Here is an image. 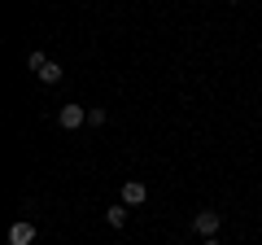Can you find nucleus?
I'll list each match as a JSON object with an SVG mask.
<instances>
[{
    "label": "nucleus",
    "mask_w": 262,
    "mask_h": 245,
    "mask_svg": "<svg viewBox=\"0 0 262 245\" xmlns=\"http://www.w3.org/2000/svg\"><path fill=\"white\" fill-rule=\"evenodd\" d=\"M44 66H48V57L39 53V48H31V53H27V70H35V75H39Z\"/></svg>",
    "instance_id": "nucleus-7"
},
{
    "label": "nucleus",
    "mask_w": 262,
    "mask_h": 245,
    "mask_svg": "<svg viewBox=\"0 0 262 245\" xmlns=\"http://www.w3.org/2000/svg\"><path fill=\"white\" fill-rule=\"evenodd\" d=\"M61 75H66V70H61V62H48V66L39 70V79H44V84H61Z\"/></svg>",
    "instance_id": "nucleus-6"
},
{
    "label": "nucleus",
    "mask_w": 262,
    "mask_h": 245,
    "mask_svg": "<svg viewBox=\"0 0 262 245\" xmlns=\"http://www.w3.org/2000/svg\"><path fill=\"white\" fill-rule=\"evenodd\" d=\"M9 245H35V223L31 219H18L9 228Z\"/></svg>",
    "instance_id": "nucleus-3"
},
{
    "label": "nucleus",
    "mask_w": 262,
    "mask_h": 245,
    "mask_svg": "<svg viewBox=\"0 0 262 245\" xmlns=\"http://www.w3.org/2000/svg\"><path fill=\"white\" fill-rule=\"evenodd\" d=\"M88 122H92V127H101V122H105V110H101V105H92V110H88Z\"/></svg>",
    "instance_id": "nucleus-8"
},
{
    "label": "nucleus",
    "mask_w": 262,
    "mask_h": 245,
    "mask_svg": "<svg viewBox=\"0 0 262 245\" xmlns=\"http://www.w3.org/2000/svg\"><path fill=\"white\" fill-rule=\"evenodd\" d=\"M201 245H223V241H214V236H206V241H201Z\"/></svg>",
    "instance_id": "nucleus-9"
},
{
    "label": "nucleus",
    "mask_w": 262,
    "mask_h": 245,
    "mask_svg": "<svg viewBox=\"0 0 262 245\" xmlns=\"http://www.w3.org/2000/svg\"><path fill=\"white\" fill-rule=\"evenodd\" d=\"M57 122H61V132H79V127L88 122V110H83V105H61Z\"/></svg>",
    "instance_id": "nucleus-2"
},
{
    "label": "nucleus",
    "mask_w": 262,
    "mask_h": 245,
    "mask_svg": "<svg viewBox=\"0 0 262 245\" xmlns=\"http://www.w3.org/2000/svg\"><path fill=\"white\" fill-rule=\"evenodd\" d=\"M144 197H149V189H144L140 179H127L122 184V206H144Z\"/></svg>",
    "instance_id": "nucleus-4"
},
{
    "label": "nucleus",
    "mask_w": 262,
    "mask_h": 245,
    "mask_svg": "<svg viewBox=\"0 0 262 245\" xmlns=\"http://www.w3.org/2000/svg\"><path fill=\"white\" fill-rule=\"evenodd\" d=\"M219 223H223L219 210H196V215H192V232H196V236H214Z\"/></svg>",
    "instance_id": "nucleus-1"
},
{
    "label": "nucleus",
    "mask_w": 262,
    "mask_h": 245,
    "mask_svg": "<svg viewBox=\"0 0 262 245\" xmlns=\"http://www.w3.org/2000/svg\"><path fill=\"white\" fill-rule=\"evenodd\" d=\"M127 210H131V206H122V201H118V206H110V210H105V219H110L114 228H127Z\"/></svg>",
    "instance_id": "nucleus-5"
}]
</instances>
